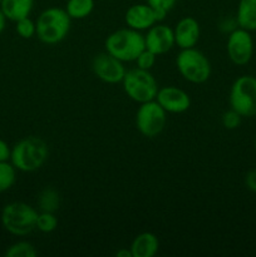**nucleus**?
<instances>
[{
  "label": "nucleus",
  "instance_id": "nucleus-1",
  "mask_svg": "<svg viewBox=\"0 0 256 257\" xmlns=\"http://www.w3.org/2000/svg\"><path fill=\"white\" fill-rule=\"evenodd\" d=\"M48 155L49 150L45 141L30 136L15 143L14 147L12 148L10 162L18 171L34 172L44 165Z\"/></svg>",
  "mask_w": 256,
  "mask_h": 257
},
{
  "label": "nucleus",
  "instance_id": "nucleus-2",
  "mask_svg": "<svg viewBox=\"0 0 256 257\" xmlns=\"http://www.w3.org/2000/svg\"><path fill=\"white\" fill-rule=\"evenodd\" d=\"M105 52L120 62H135L141 52L146 49L145 35L131 28H123L110 33L104 42Z\"/></svg>",
  "mask_w": 256,
  "mask_h": 257
},
{
  "label": "nucleus",
  "instance_id": "nucleus-3",
  "mask_svg": "<svg viewBox=\"0 0 256 257\" xmlns=\"http://www.w3.org/2000/svg\"><path fill=\"white\" fill-rule=\"evenodd\" d=\"M72 19L60 8H48L43 10L35 22L37 37L42 43L48 45L58 44L65 39L70 30Z\"/></svg>",
  "mask_w": 256,
  "mask_h": 257
},
{
  "label": "nucleus",
  "instance_id": "nucleus-4",
  "mask_svg": "<svg viewBox=\"0 0 256 257\" xmlns=\"http://www.w3.org/2000/svg\"><path fill=\"white\" fill-rule=\"evenodd\" d=\"M39 212L25 202H12L2 211V225L14 236H27L37 228Z\"/></svg>",
  "mask_w": 256,
  "mask_h": 257
},
{
  "label": "nucleus",
  "instance_id": "nucleus-5",
  "mask_svg": "<svg viewBox=\"0 0 256 257\" xmlns=\"http://www.w3.org/2000/svg\"><path fill=\"white\" fill-rule=\"evenodd\" d=\"M176 67L182 78L193 84H202L211 77V64L207 57L198 49H181L176 58Z\"/></svg>",
  "mask_w": 256,
  "mask_h": 257
},
{
  "label": "nucleus",
  "instance_id": "nucleus-6",
  "mask_svg": "<svg viewBox=\"0 0 256 257\" xmlns=\"http://www.w3.org/2000/svg\"><path fill=\"white\" fill-rule=\"evenodd\" d=\"M122 85L128 98L140 104L156 99L158 92L156 78L151 74L150 70L140 69V68L125 72Z\"/></svg>",
  "mask_w": 256,
  "mask_h": 257
},
{
  "label": "nucleus",
  "instance_id": "nucleus-7",
  "mask_svg": "<svg viewBox=\"0 0 256 257\" xmlns=\"http://www.w3.org/2000/svg\"><path fill=\"white\" fill-rule=\"evenodd\" d=\"M231 109L241 117L256 115V78L252 75H241L232 83L228 95Z\"/></svg>",
  "mask_w": 256,
  "mask_h": 257
},
{
  "label": "nucleus",
  "instance_id": "nucleus-8",
  "mask_svg": "<svg viewBox=\"0 0 256 257\" xmlns=\"http://www.w3.org/2000/svg\"><path fill=\"white\" fill-rule=\"evenodd\" d=\"M167 112L156 99L141 103L136 113V127L138 132L147 138L157 137L165 130Z\"/></svg>",
  "mask_w": 256,
  "mask_h": 257
},
{
  "label": "nucleus",
  "instance_id": "nucleus-9",
  "mask_svg": "<svg viewBox=\"0 0 256 257\" xmlns=\"http://www.w3.org/2000/svg\"><path fill=\"white\" fill-rule=\"evenodd\" d=\"M226 50L231 62L236 65H245L253 54V40L250 32L242 28H236L228 34Z\"/></svg>",
  "mask_w": 256,
  "mask_h": 257
},
{
  "label": "nucleus",
  "instance_id": "nucleus-10",
  "mask_svg": "<svg viewBox=\"0 0 256 257\" xmlns=\"http://www.w3.org/2000/svg\"><path fill=\"white\" fill-rule=\"evenodd\" d=\"M92 70L95 77L108 84L122 83L125 74V68L123 62L110 55L109 53H99L93 58Z\"/></svg>",
  "mask_w": 256,
  "mask_h": 257
},
{
  "label": "nucleus",
  "instance_id": "nucleus-11",
  "mask_svg": "<svg viewBox=\"0 0 256 257\" xmlns=\"http://www.w3.org/2000/svg\"><path fill=\"white\" fill-rule=\"evenodd\" d=\"M175 44L173 29L168 25L156 23L150 29H147V34L145 35L146 49L152 52L157 57L170 52Z\"/></svg>",
  "mask_w": 256,
  "mask_h": 257
},
{
  "label": "nucleus",
  "instance_id": "nucleus-12",
  "mask_svg": "<svg viewBox=\"0 0 256 257\" xmlns=\"http://www.w3.org/2000/svg\"><path fill=\"white\" fill-rule=\"evenodd\" d=\"M156 100L167 113H183L191 107V98L183 89L173 85L162 87L158 89Z\"/></svg>",
  "mask_w": 256,
  "mask_h": 257
},
{
  "label": "nucleus",
  "instance_id": "nucleus-13",
  "mask_svg": "<svg viewBox=\"0 0 256 257\" xmlns=\"http://www.w3.org/2000/svg\"><path fill=\"white\" fill-rule=\"evenodd\" d=\"M175 43L181 49L196 47L201 35V28L197 20L192 17H185L176 24L173 29Z\"/></svg>",
  "mask_w": 256,
  "mask_h": 257
},
{
  "label": "nucleus",
  "instance_id": "nucleus-14",
  "mask_svg": "<svg viewBox=\"0 0 256 257\" xmlns=\"http://www.w3.org/2000/svg\"><path fill=\"white\" fill-rule=\"evenodd\" d=\"M124 22L131 29L142 30L150 29L152 25L157 23L155 10L148 4H135L128 8L124 14Z\"/></svg>",
  "mask_w": 256,
  "mask_h": 257
},
{
  "label": "nucleus",
  "instance_id": "nucleus-15",
  "mask_svg": "<svg viewBox=\"0 0 256 257\" xmlns=\"http://www.w3.org/2000/svg\"><path fill=\"white\" fill-rule=\"evenodd\" d=\"M160 241L152 232H142L133 238L131 243L132 257H153L158 252Z\"/></svg>",
  "mask_w": 256,
  "mask_h": 257
},
{
  "label": "nucleus",
  "instance_id": "nucleus-16",
  "mask_svg": "<svg viewBox=\"0 0 256 257\" xmlns=\"http://www.w3.org/2000/svg\"><path fill=\"white\" fill-rule=\"evenodd\" d=\"M34 7V0H2L0 9L7 20L18 22L23 18H28Z\"/></svg>",
  "mask_w": 256,
  "mask_h": 257
},
{
  "label": "nucleus",
  "instance_id": "nucleus-17",
  "mask_svg": "<svg viewBox=\"0 0 256 257\" xmlns=\"http://www.w3.org/2000/svg\"><path fill=\"white\" fill-rule=\"evenodd\" d=\"M236 22L242 29L256 30V0H240L236 13Z\"/></svg>",
  "mask_w": 256,
  "mask_h": 257
},
{
  "label": "nucleus",
  "instance_id": "nucleus-18",
  "mask_svg": "<svg viewBox=\"0 0 256 257\" xmlns=\"http://www.w3.org/2000/svg\"><path fill=\"white\" fill-rule=\"evenodd\" d=\"M94 9V0H68L65 12L70 19H84L89 17Z\"/></svg>",
  "mask_w": 256,
  "mask_h": 257
},
{
  "label": "nucleus",
  "instance_id": "nucleus-19",
  "mask_svg": "<svg viewBox=\"0 0 256 257\" xmlns=\"http://www.w3.org/2000/svg\"><path fill=\"white\" fill-rule=\"evenodd\" d=\"M60 206L59 193L54 188L47 187L39 193L38 208L40 212H55Z\"/></svg>",
  "mask_w": 256,
  "mask_h": 257
},
{
  "label": "nucleus",
  "instance_id": "nucleus-20",
  "mask_svg": "<svg viewBox=\"0 0 256 257\" xmlns=\"http://www.w3.org/2000/svg\"><path fill=\"white\" fill-rule=\"evenodd\" d=\"M17 180V168L12 162H0V193L7 192L13 187Z\"/></svg>",
  "mask_w": 256,
  "mask_h": 257
},
{
  "label": "nucleus",
  "instance_id": "nucleus-21",
  "mask_svg": "<svg viewBox=\"0 0 256 257\" xmlns=\"http://www.w3.org/2000/svg\"><path fill=\"white\" fill-rule=\"evenodd\" d=\"M37 253L34 245L28 241H19V242L13 243L5 251L7 257H35Z\"/></svg>",
  "mask_w": 256,
  "mask_h": 257
},
{
  "label": "nucleus",
  "instance_id": "nucleus-22",
  "mask_svg": "<svg viewBox=\"0 0 256 257\" xmlns=\"http://www.w3.org/2000/svg\"><path fill=\"white\" fill-rule=\"evenodd\" d=\"M58 227V218L54 212H39L37 218V230L43 233H50Z\"/></svg>",
  "mask_w": 256,
  "mask_h": 257
},
{
  "label": "nucleus",
  "instance_id": "nucleus-23",
  "mask_svg": "<svg viewBox=\"0 0 256 257\" xmlns=\"http://www.w3.org/2000/svg\"><path fill=\"white\" fill-rule=\"evenodd\" d=\"M15 30H17L18 35L22 37L23 39H30L37 34V27L35 23L28 18H23V19L15 22Z\"/></svg>",
  "mask_w": 256,
  "mask_h": 257
},
{
  "label": "nucleus",
  "instance_id": "nucleus-24",
  "mask_svg": "<svg viewBox=\"0 0 256 257\" xmlns=\"http://www.w3.org/2000/svg\"><path fill=\"white\" fill-rule=\"evenodd\" d=\"M156 59H157V55L153 54L150 50L145 49L143 52H141V54L138 55L135 62L137 64V68H140V69L151 70L153 65L156 64Z\"/></svg>",
  "mask_w": 256,
  "mask_h": 257
},
{
  "label": "nucleus",
  "instance_id": "nucleus-25",
  "mask_svg": "<svg viewBox=\"0 0 256 257\" xmlns=\"http://www.w3.org/2000/svg\"><path fill=\"white\" fill-rule=\"evenodd\" d=\"M241 117L236 110L230 109L222 114V125L226 130H236L241 124Z\"/></svg>",
  "mask_w": 256,
  "mask_h": 257
},
{
  "label": "nucleus",
  "instance_id": "nucleus-26",
  "mask_svg": "<svg viewBox=\"0 0 256 257\" xmlns=\"http://www.w3.org/2000/svg\"><path fill=\"white\" fill-rule=\"evenodd\" d=\"M147 4L150 7H152L153 9H163L170 12L173 7H175L176 2L177 0H146Z\"/></svg>",
  "mask_w": 256,
  "mask_h": 257
},
{
  "label": "nucleus",
  "instance_id": "nucleus-27",
  "mask_svg": "<svg viewBox=\"0 0 256 257\" xmlns=\"http://www.w3.org/2000/svg\"><path fill=\"white\" fill-rule=\"evenodd\" d=\"M245 185L247 187V190L256 193V168L248 171L245 177Z\"/></svg>",
  "mask_w": 256,
  "mask_h": 257
},
{
  "label": "nucleus",
  "instance_id": "nucleus-28",
  "mask_svg": "<svg viewBox=\"0 0 256 257\" xmlns=\"http://www.w3.org/2000/svg\"><path fill=\"white\" fill-rule=\"evenodd\" d=\"M10 155H12V148L9 147V145L4 140L0 138V162L9 161Z\"/></svg>",
  "mask_w": 256,
  "mask_h": 257
},
{
  "label": "nucleus",
  "instance_id": "nucleus-29",
  "mask_svg": "<svg viewBox=\"0 0 256 257\" xmlns=\"http://www.w3.org/2000/svg\"><path fill=\"white\" fill-rule=\"evenodd\" d=\"M115 256L117 257H132V252L128 248H120L115 252Z\"/></svg>",
  "mask_w": 256,
  "mask_h": 257
},
{
  "label": "nucleus",
  "instance_id": "nucleus-30",
  "mask_svg": "<svg viewBox=\"0 0 256 257\" xmlns=\"http://www.w3.org/2000/svg\"><path fill=\"white\" fill-rule=\"evenodd\" d=\"M5 24H7V18L3 14L2 9H0V34L3 33V30L5 29Z\"/></svg>",
  "mask_w": 256,
  "mask_h": 257
},
{
  "label": "nucleus",
  "instance_id": "nucleus-31",
  "mask_svg": "<svg viewBox=\"0 0 256 257\" xmlns=\"http://www.w3.org/2000/svg\"><path fill=\"white\" fill-rule=\"evenodd\" d=\"M253 147H255V152H256V138H255V143H253Z\"/></svg>",
  "mask_w": 256,
  "mask_h": 257
},
{
  "label": "nucleus",
  "instance_id": "nucleus-32",
  "mask_svg": "<svg viewBox=\"0 0 256 257\" xmlns=\"http://www.w3.org/2000/svg\"><path fill=\"white\" fill-rule=\"evenodd\" d=\"M0 3H2V0H0Z\"/></svg>",
  "mask_w": 256,
  "mask_h": 257
}]
</instances>
